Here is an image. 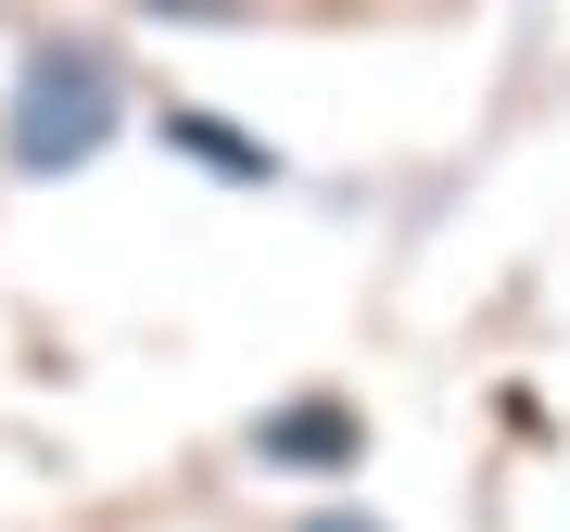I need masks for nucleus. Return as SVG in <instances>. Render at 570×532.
I'll use <instances>...</instances> for the list:
<instances>
[{
  "label": "nucleus",
  "mask_w": 570,
  "mask_h": 532,
  "mask_svg": "<svg viewBox=\"0 0 570 532\" xmlns=\"http://www.w3.org/2000/svg\"><path fill=\"white\" fill-rule=\"evenodd\" d=\"M102 115H115L102 77H89L77 51H51L39 77H26V102H13V152H26V165H77L89 140H102Z\"/></svg>",
  "instance_id": "nucleus-1"
},
{
  "label": "nucleus",
  "mask_w": 570,
  "mask_h": 532,
  "mask_svg": "<svg viewBox=\"0 0 570 532\" xmlns=\"http://www.w3.org/2000/svg\"><path fill=\"white\" fill-rule=\"evenodd\" d=\"M165 140H178V152H204L216 178H279V165H266V140H228V127H204V115H165Z\"/></svg>",
  "instance_id": "nucleus-2"
},
{
  "label": "nucleus",
  "mask_w": 570,
  "mask_h": 532,
  "mask_svg": "<svg viewBox=\"0 0 570 532\" xmlns=\"http://www.w3.org/2000/svg\"><path fill=\"white\" fill-rule=\"evenodd\" d=\"M266 456H355V418L343 406H292V418H266Z\"/></svg>",
  "instance_id": "nucleus-3"
}]
</instances>
